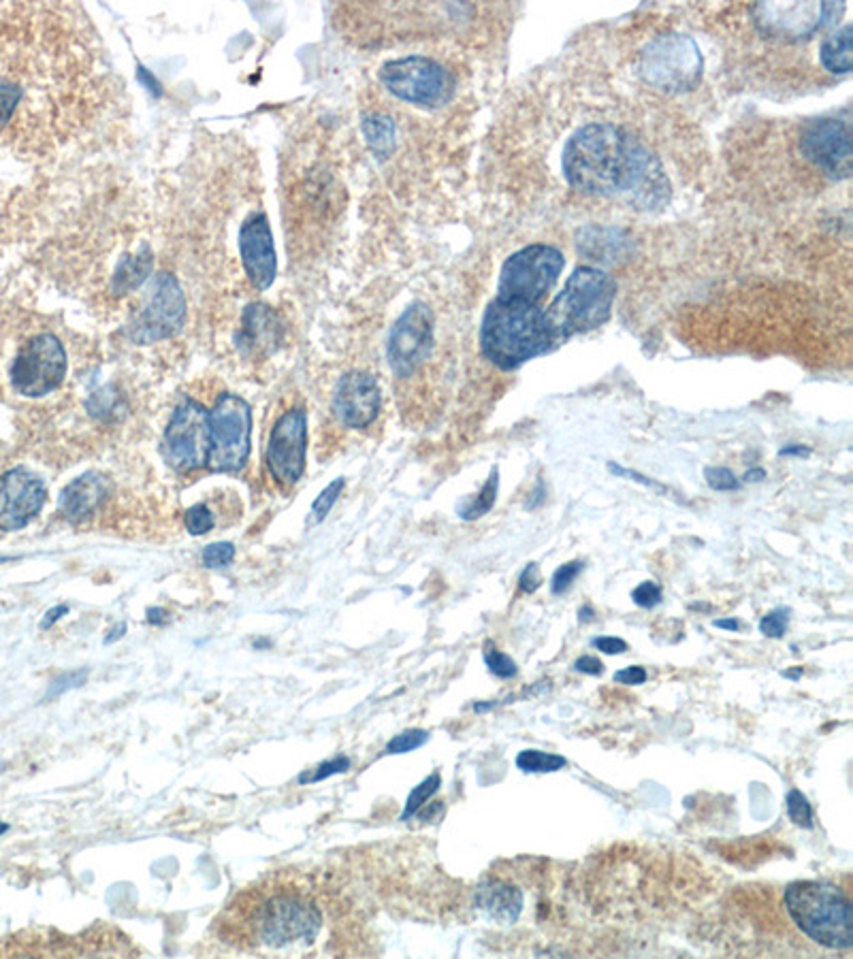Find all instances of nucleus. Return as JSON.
<instances>
[{"label": "nucleus", "mask_w": 853, "mask_h": 959, "mask_svg": "<svg viewBox=\"0 0 853 959\" xmlns=\"http://www.w3.org/2000/svg\"><path fill=\"white\" fill-rule=\"evenodd\" d=\"M540 584H542V576H540L538 563H529L519 576V591L531 595L540 589Z\"/></svg>", "instance_id": "nucleus-43"}, {"label": "nucleus", "mask_w": 853, "mask_h": 959, "mask_svg": "<svg viewBox=\"0 0 853 959\" xmlns=\"http://www.w3.org/2000/svg\"><path fill=\"white\" fill-rule=\"evenodd\" d=\"M472 708H474V712H478V714H485V712L497 708V702H476Z\"/></svg>", "instance_id": "nucleus-55"}, {"label": "nucleus", "mask_w": 853, "mask_h": 959, "mask_svg": "<svg viewBox=\"0 0 853 959\" xmlns=\"http://www.w3.org/2000/svg\"><path fill=\"white\" fill-rule=\"evenodd\" d=\"M561 171L570 188L591 197L653 205L664 197L666 177L659 160L625 128L591 122L563 145Z\"/></svg>", "instance_id": "nucleus-1"}, {"label": "nucleus", "mask_w": 853, "mask_h": 959, "mask_svg": "<svg viewBox=\"0 0 853 959\" xmlns=\"http://www.w3.org/2000/svg\"><path fill=\"white\" fill-rule=\"evenodd\" d=\"M433 348V314L425 303H412L393 324L386 359L397 378H410Z\"/></svg>", "instance_id": "nucleus-13"}, {"label": "nucleus", "mask_w": 853, "mask_h": 959, "mask_svg": "<svg viewBox=\"0 0 853 959\" xmlns=\"http://www.w3.org/2000/svg\"><path fill=\"white\" fill-rule=\"evenodd\" d=\"M566 766H568V759L555 753L527 749L517 755V768L525 774H553Z\"/></svg>", "instance_id": "nucleus-27"}, {"label": "nucleus", "mask_w": 853, "mask_h": 959, "mask_svg": "<svg viewBox=\"0 0 853 959\" xmlns=\"http://www.w3.org/2000/svg\"><path fill=\"white\" fill-rule=\"evenodd\" d=\"M109 493L111 482L99 471H88L64 486L60 493V512L73 525L86 523L107 501Z\"/></svg>", "instance_id": "nucleus-20"}, {"label": "nucleus", "mask_w": 853, "mask_h": 959, "mask_svg": "<svg viewBox=\"0 0 853 959\" xmlns=\"http://www.w3.org/2000/svg\"><path fill=\"white\" fill-rule=\"evenodd\" d=\"M785 808H787V817L790 821L802 830H813V808L807 800V795H802V791L792 789L785 798Z\"/></svg>", "instance_id": "nucleus-30"}, {"label": "nucleus", "mask_w": 853, "mask_h": 959, "mask_svg": "<svg viewBox=\"0 0 853 959\" xmlns=\"http://www.w3.org/2000/svg\"><path fill=\"white\" fill-rule=\"evenodd\" d=\"M583 567H585L583 561H570V563H563L561 567H557L553 578H551V593L553 595L568 593L570 587L574 584V580H576V576L583 572Z\"/></svg>", "instance_id": "nucleus-37"}, {"label": "nucleus", "mask_w": 853, "mask_h": 959, "mask_svg": "<svg viewBox=\"0 0 853 959\" xmlns=\"http://www.w3.org/2000/svg\"><path fill=\"white\" fill-rule=\"evenodd\" d=\"M566 267V258L561 250L549 243H534L514 252L500 271L497 282V301H514L527 305H540L557 284L559 275Z\"/></svg>", "instance_id": "nucleus-6"}, {"label": "nucleus", "mask_w": 853, "mask_h": 959, "mask_svg": "<svg viewBox=\"0 0 853 959\" xmlns=\"http://www.w3.org/2000/svg\"><path fill=\"white\" fill-rule=\"evenodd\" d=\"M608 471H610V474H615L617 478H630L632 482H638V484H642V486H647V489H651V491H655V493H662V495L668 493V486H664L662 482H657V480H653V478L642 476L640 471H636V469H627V467H621V465H617V463H608Z\"/></svg>", "instance_id": "nucleus-42"}, {"label": "nucleus", "mask_w": 853, "mask_h": 959, "mask_svg": "<svg viewBox=\"0 0 853 959\" xmlns=\"http://www.w3.org/2000/svg\"><path fill=\"white\" fill-rule=\"evenodd\" d=\"M544 501H546V489H544V482L538 480L536 489H534V493L529 495V501H527L525 508H527V510H538Z\"/></svg>", "instance_id": "nucleus-47"}, {"label": "nucleus", "mask_w": 853, "mask_h": 959, "mask_svg": "<svg viewBox=\"0 0 853 959\" xmlns=\"http://www.w3.org/2000/svg\"><path fill=\"white\" fill-rule=\"evenodd\" d=\"M476 902L478 906L485 910V913L495 919L497 923H514L519 919L521 910H523V891L514 885L506 883H485L478 887L476 893Z\"/></svg>", "instance_id": "nucleus-22"}, {"label": "nucleus", "mask_w": 853, "mask_h": 959, "mask_svg": "<svg viewBox=\"0 0 853 959\" xmlns=\"http://www.w3.org/2000/svg\"><path fill=\"white\" fill-rule=\"evenodd\" d=\"M0 561H7V559H0Z\"/></svg>", "instance_id": "nucleus-58"}, {"label": "nucleus", "mask_w": 853, "mask_h": 959, "mask_svg": "<svg viewBox=\"0 0 853 959\" xmlns=\"http://www.w3.org/2000/svg\"><path fill=\"white\" fill-rule=\"evenodd\" d=\"M843 3H762L753 9L755 24L766 35L783 39H807L815 32L834 26L843 15Z\"/></svg>", "instance_id": "nucleus-14"}, {"label": "nucleus", "mask_w": 853, "mask_h": 959, "mask_svg": "<svg viewBox=\"0 0 853 959\" xmlns=\"http://www.w3.org/2000/svg\"><path fill=\"white\" fill-rule=\"evenodd\" d=\"M186 320V299L180 282L171 273H160L152 282L148 305L131 322L128 335L135 344H156V341L177 335Z\"/></svg>", "instance_id": "nucleus-12"}, {"label": "nucleus", "mask_w": 853, "mask_h": 959, "mask_svg": "<svg viewBox=\"0 0 853 959\" xmlns=\"http://www.w3.org/2000/svg\"><path fill=\"white\" fill-rule=\"evenodd\" d=\"M591 646L602 650L604 655H623L625 650H627V642L621 640V638H615V636L593 638V640H591Z\"/></svg>", "instance_id": "nucleus-44"}, {"label": "nucleus", "mask_w": 853, "mask_h": 959, "mask_svg": "<svg viewBox=\"0 0 853 959\" xmlns=\"http://www.w3.org/2000/svg\"><path fill=\"white\" fill-rule=\"evenodd\" d=\"M88 680V670H75V672H67V674H62L60 678H56L52 685H50V691H47V700H54V697L62 695V693H67L71 689H77V687H82L84 682Z\"/></svg>", "instance_id": "nucleus-41"}, {"label": "nucleus", "mask_w": 853, "mask_h": 959, "mask_svg": "<svg viewBox=\"0 0 853 959\" xmlns=\"http://www.w3.org/2000/svg\"><path fill=\"white\" fill-rule=\"evenodd\" d=\"M593 619H595V610H593V606H589V604H587V606H583L581 610H578V621H581V623H591Z\"/></svg>", "instance_id": "nucleus-54"}, {"label": "nucleus", "mask_w": 853, "mask_h": 959, "mask_svg": "<svg viewBox=\"0 0 853 959\" xmlns=\"http://www.w3.org/2000/svg\"><path fill=\"white\" fill-rule=\"evenodd\" d=\"M713 625L717 629H726V631H738L740 629V623L734 619V616H732V619H717Z\"/></svg>", "instance_id": "nucleus-52"}, {"label": "nucleus", "mask_w": 853, "mask_h": 959, "mask_svg": "<svg viewBox=\"0 0 853 959\" xmlns=\"http://www.w3.org/2000/svg\"><path fill=\"white\" fill-rule=\"evenodd\" d=\"M47 501L45 482L26 467H13L0 478V531L24 529Z\"/></svg>", "instance_id": "nucleus-17"}, {"label": "nucleus", "mask_w": 853, "mask_h": 959, "mask_svg": "<svg viewBox=\"0 0 853 959\" xmlns=\"http://www.w3.org/2000/svg\"><path fill=\"white\" fill-rule=\"evenodd\" d=\"M282 327L280 318L271 312V307L263 303H254L246 307L244 322H241V333L237 337L241 348H248L250 352H269L280 344Z\"/></svg>", "instance_id": "nucleus-21"}, {"label": "nucleus", "mask_w": 853, "mask_h": 959, "mask_svg": "<svg viewBox=\"0 0 853 959\" xmlns=\"http://www.w3.org/2000/svg\"><path fill=\"white\" fill-rule=\"evenodd\" d=\"M800 152L832 180L851 175V130L841 120H817L802 130Z\"/></svg>", "instance_id": "nucleus-16"}, {"label": "nucleus", "mask_w": 853, "mask_h": 959, "mask_svg": "<svg viewBox=\"0 0 853 959\" xmlns=\"http://www.w3.org/2000/svg\"><path fill=\"white\" fill-rule=\"evenodd\" d=\"M184 525L192 535H205L214 529V514L205 503H197V506H192L186 512Z\"/></svg>", "instance_id": "nucleus-36"}, {"label": "nucleus", "mask_w": 853, "mask_h": 959, "mask_svg": "<svg viewBox=\"0 0 853 959\" xmlns=\"http://www.w3.org/2000/svg\"><path fill=\"white\" fill-rule=\"evenodd\" d=\"M480 348L500 369H517L555 348L540 305L493 299L480 324Z\"/></svg>", "instance_id": "nucleus-2"}, {"label": "nucleus", "mask_w": 853, "mask_h": 959, "mask_svg": "<svg viewBox=\"0 0 853 959\" xmlns=\"http://www.w3.org/2000/svg\"><path fill=\"white\" fill-rule=\"evenodd\" d=\"M615 297L617 284L606 271L578 267L544 312L555 346L576 333L602 327L613 312Z\"/></svg>", "instance_id": "nucleus-5"}, {"label": "nucleus", "mask_w": 853, "mask_h": 959, "mask_svg": "<svg viewBox=\"0 0 853 959\" xmlns=\"http://www.w3.org/2000/svg\"><path fill=\"white\" fill-rule=\"evenodd\" d=\"M235 559V546L231 542H216L209 544L203 550V565L209 570H220L227 567Z\"/></svg>", "instance_id": "nucleus-38"}, {"label": "nucleus", "mask_w": 853, "mask_h": 959, "mask_svg": "<svg viewBox=\"0 0 853 959\" xmlns=\"http://www.w3.org/2000/svg\"><path fill=\"white\" fill-rule=\"evenodd\" d=\"M380 386L372 373L348 371L335 386L333 414L348 429H367L380 412Z\"/></svg>", "instance_id": "nucleus-18"}, {"label": "nucleus", "mask_w": 853, "mask_h": 959, "mask_svg": "<svg viewBox=\"0 0 853 959\" xmlns=\"http://www.w3.org/2000/svg\"><path fill=\"white\" fill-rule=\"evenodd\" d=\"M380 84L397 99L416 107H440L450 101L455 79L440 62L427 56H406L382 64Z\"/></svg>", "instance_id": "nucleus-9"}, {"label": "nucleus", "mask_w": 853, "mask_h": 959, "mask_svg": "<svg viewBox=\"0 0 853 959\" xmlns=\"http://www.w3.org/2000/svg\"><path fill=\"white\" fill-rule=\"evenodd\" d=\"M572 668H574L576 672L587 674V676H602V674H604V663H602L598 657H591V655L578 657V659L574 661Z\"/></svg>", "instance_id": "nucleus-46"}, {"label": "nucleus", "mask_w": 853, "mask_h": 959, "mask_svg": "<svg viewBox=\"0 0 853 959\" xmlns=\"http://www.w3.org/2000/svg\"><path fill=\"white\" fill-rule=\"evenodd\" d=\"M440 785H442V776L440 772H433L429 774L421 785H416L410 795H408V802L404 806V812H401V821H408L412 817H416V812L421 810L427 800H431L433 795H436L440 791Z\"/></svg>", "instance_id": "nucleus-28"}, {"label": "nucleus", "mask_w": 853, "mask_h": 959, "mask_svg": "<svg viewBox=\"0 0 853 959\" xmlns=\"http://www.w3.org/2000/svg\"><path fill=\"white\" fill-rule=\"evenodd\" d=\"M150 273H152V254L148 248H141L137 254L124 256L120 260L111 288H114L116 295H126V292H131L146 282Z\"/></svg>", "instance_id": "nucleus-24"}, {"label": "nucleus", "mask_w": 853, "mask_h": 959, "mask_svg": "<svg viewBox=\"0 0 853 959\" xmlns=\"http://www.w3.org/2000/svg\"><path fill=\"white\" fill-rule=\"evenodd\" d=\"M344 486H346L344 478H337V480H333V482L327 486V489H325L323 493H320V495L316 497V501L312 503V510H310V520H308L310 525L323 523V520L327 518V514L331 512V508L335 506V501L340 499V495H342V491H344Z\"/></svg>", "instance_id": "nucleus-31"}, {"label": "nucleus", "mask_w": 853, "mask_h": 959, "mask_svg": "<svg viewBox=\"0 0 853 959\" xmlns=\"http://www.w3.org/2000/svg\"><path fill=\"white\" fill-rule=\"evenodd\" d=\"M482 659H485V665L489 668V672L497 678H502V680L514 678L519 672L517 663L512 661L510 655L502 653V650L495 646L493 640H487L485 646H482Z\"/></svg>", "instance_id": "nucleus-29"}, {"label": "nucleus", "mask_w": 853, "mask_h": 959, "mask_svg": "<svg viewBox=\"0 0 853 959\" xmlns=\"http://www.w3.org/2000/svg\"><path fill=\"white\" fill-rule=\"evenodd\" d=\"M20 99H22V90L18 86L7 84V81H0V128L9 122L11 113L15 107H18Z\"/></svg>", "instance_id": "nucleus-39"}, {"label": "nucleus", "mask_w": 853, "mask_h": 959, "mask_svg": "<svg viewBox=\"0 0 853 959\" xmlns=\"http://www.w3.org/2000/svg\"><path fill=\"white\" fill-rule=\"evenodd\" d=\"M783 904L798 930L815 945L853 947V906L841 887L824 881H796L785 887Z\"/></svg>", "instance_id": "nucleus-3"}, {"label": "nucleus", "mask_w": 853, "mask_h": 959, "mask_svg": "<svg viewBox=\"0 0 853 959\" xmlns=\"http://www.w3.org/2000/svg\"><path fill=\"white\" fill-rule=\"evenodd\" d=\"M69 612V606H56L50 612L45 614V619L41 621V629H50L54 623H58L64 614Z\"/></svg>", "instance_id": "nucleus-48"}, {"label": "nucleus", "mask_w": 853, "mask_h": 959, "mask_svg": "<svg viewBox=\"0 0 853 959\" xmlns=\"http://www.w3.org/2000/svg\"><path fill=\"white\" fill-rule=\"evenodd\" d=\"M246 925L256 945L284 949L312 942L320 932L323 917L310 896L293 887H276L252 900Z\"/></svg>", "instance_id": "nucleus-4"}, {"label": "nucleus", "mask_w": 853, "mask_h": 959, "mask_svg": "<svg viewBox=\"0 0 853 959\" xmlns=\"http://www.w3.org/2000/svg\"><path fill=\"white\" fill-rule=\"evenodd\" d=\"M209 454V412L192 397L182 399L171 414L163 433L165 463L177 474H190L207 467Z\"/></svg>", "instance_id": "nucleus-11"}, {"label": "nucleus", "mask_w": 853, "mask_h": 959, "mask_svg": "<svg viewBox=\"0 0 853 959\" xmlns=\"http://www.w3.org/2000/svg\"><path fill=\"white\" fill-rule=\"evenodd\" d=\"M429 742V731L425 729H408L401 731L399 736H395L389 744H386L384 755H406L416 749H421L423 744Z\"/></svg>", "instance_id": "nucleus-32"}, {"label": "nucleus", "mask_w": 853, "mask_h": 959, "mask_svg": "<svg viewBox=\"0 0 853 959\" xmlns=\"http://www.w3.org/2000/svg\"><path fill=\"white\" fill-rule=\"evenodd\" d=\"M781 457H809L811 454V448L809 446H802V444H792V446H785L781 452Z\"/></svg>", "instance_id": "nucleus-49"}, {"label": "nucleus", "mask_w": 853, "mask_h": 959, "mask_svg": "<svg viewBox=\"0 0 853 959\" xmlns=\"http://www.w3.org/2000/svg\"><path fill=\"white\" fill-rule=\"evenodd\" d=\"M783 676H785V678H792V680H798V678L802 676V668H796V670H792V672H783Z\"/></svg>", "instance_id": "nucleus-56"}, {"label": "nucleus", "mask_w": 853, "mask_h": 959, "mask_svg": "<svg viewBox=\"0 0 853 959\" xmlns=\"http://www.w3.org/2000/svg\"><path fill=\"white\" fill-rule=\"evenodd\" d=\"M5 832H9V825H7V823H3V821H0V836H3Z\"/></svg>", "instance_id": "nucleus-57"}, {"label": "nucleus", "mask_w": 853, "mask_h": 959, "mask_svg": "<svg viewBox=\"0 0 853 959\" xmlns=\"http://www.w3.org/2000/svg\"><path fill=\"white\" fill-rule=\"evenodd\" d=\"M64 376H67V352L52 333L30 337L15 354L9 369L13 390L28 399L54 393Z\"/></svg>", "instance_id": "nucleus-10"}, {"label": "nucleus", "mask_w": 853, "mask_h": 959, "mask_svg": "<svg viewBox=\"0 0 853 959\" xmlns=\"http://www.w3.org/2000/svg\"><path fill=\"white\" fill-rule=\"evenodd\" d=\"M497 491H500V471H497V467H493L485 486L480 489V493L468 497L461 503L459 510H457L459 518L472 523V520H478L485 514H489L495 506V501H497Z\"/></svg>", "instance_id": "nucleus-26"}, {"label": "nucleus", "mask_w": 853, "mask_h": 959, "mask_svg": "<svg viewBox=\"0 0 853 959\" xmlns=\"http://www.w3.org/2000/svg\"><path fill=\"white\" fill-rule=\"evenodd\" d=\"M239 252L250 282L259 290H267L276 280L278 256L276 246H273L269 220L263 211H256L241 224Z\"/></svg>", "instance_id": "nucleus-19"}, {"label": "nucleus", "mask_w": 853, "mask_h": 959, "mask_svg": "<svg viewBox=\"0 0 853 959\" xmlns=\"http://www.w3.org/2000/svg\"><path fill=\"white\" fill-rule=\"evenodd\" d=\"M350 770V759L348 757H335V759H329V761H323L320 763V766L308 770L305 774L299 776V785H312V783H318V780H325L329 776H335V774H342Z\"/></svg>", "instance_id": "nucleus-33"}, {"label": "nucleus", "mask_w": 853, "mask_h": 959, "mask_svg": "<svg viewBox=\"0 0 853 959\" xmlns=\"http://www.w3.org/2000/svg\"><path fill=\"white\" fill-rule=\"evenodd\" d=\"M704 480L711 486L713 491L719 493H734L740 489V482L734 476V471L728 467H706L704 469Z\"/></svg>", "instance_id": "nucleus-35"}, {"label": "nucleus", "mask_w": 853, "mask_h": 959, "mask_svg": "<svg viewBox=\"0 0 853 959\" xmlns=\"http://www.w3.org/2000/svg\"><path fill=\"white\" fill-rule=\"evenodd\" d=\"M167 621V612L163 608H150L148 610V623L150 625H165Z\"/></svg>", "instance_id": "nucleus-50"}, {"label": "nucleus", "mask_w": 853, "mask_h": 959, "mask_svg": "<svg viewBox=\"0 0 853 959\" xmlns=\"http://www.w3.org/2000/svg\"><path fill=\"white\" fill-rule=\"evenodd\" d=\"M124 633H126V623H120L116 629H111V631H109V636L105 638V644L118 642L120 638H124Z\"/></svg>", "instance_id": "nucleus-53"}, {"label": "nucleus", "mask_w": 853, "mask_h": 959, "mask_svg": "<svg viewBox=\"0 0 853 959\" xmlns=\"http://www.w3.org/2000/svg\"><path fill=\"white\" fill-rule=\"evenodd\" d=\"M252 448V408L233 393H224L209 412L207 467L218 474H237L246 467Z\"/></svg>", "instance_id": "nucleus-7"}, {"label": "nucleus", "mask_w": 853, "mask_h": 959, "mask_svg": "<svg viewBox=\"0 0 853 959\" xmlns=\"http://www.w3.org/2000/svg\"><path fill=\"white\" fill-rule=\"evenodd\" d=\"M308 450V416L301 408L284 412L271 429L265 459L271 478L280 484H295L305 469Z\"/></svg>", "instance_id": "nucleus-15"}, {"label": "nucleus", "mask_w": 853, "mask_h": 959, "mask_svg": "<svg viewBox=\"0 0 853 959\" xmlns=\"http://www.w3.org/2000/svg\"><path fill=\"white\" fill-rule=\"evenodd\" d=\"M851 35V24H845L819 45V60L826 71L836 75H847L851 71Z\"/></svg>", "instance_id": "nucleus-23"}, {"label": "nucleus", "mask_w": 853, "mask_h": 959, "mask_svg": "<svg viewBox=\"0 0 853 959\" xmlns=\"http://www.w3.org/2000/svg\"><path fill=\"white\" fill-rule=\"evenodd\" d=\"M615 682H619V685H630V687H636V685H642V682L647 680V670L645 668H640V665H630V668H625V670H619L613 678Z\"/></svg>", "instance_id": "nucleus-45"}, {"label": "nucleus", "mask_w": 853, "mask_h": 959, "mask_svg": "<svg viewBox=\"0 0 853 959\" xmlns=\"http://www.w3.org/2000/svg\"><path fill=\"white\" fill-rule=\"evenodd\" d=\"M365 141L380 160L389 158L395 150V124L384 113H369L363 118Z\"/></svg>", "instance_id": "nucleus-25"}, {"label": "nucleus", "mask_w": 853, "mask_h": 959, "mask_svg": "<svg viewBox=\"0 0 853 959\" xmlns=\"http://www.w3.org/2000/svg\"><path fill=\"white\" fill-rule=\"evenodd\" d=\"M790 614H792L790 608H775V610H770L766 616H762V621H760L762 636L775 638V640L783 638L787 627H790Z\"/></svg>", "instance_id": "nucleus-34"}, {"label": "nucleus", "mask_w": 853, "mask_h": 959, "mask_svg": "<svg viewBox=\"0 0 853 959\" xmlns=\"http://www.w3.org/2000/svg\"><path fill=\"white\" fill-rule=\"evenodd\" d=\"M632 599H634V604L640 606V608H655L662 604V587H659V584L647 580V582H642L638 584V587L632 591Z\"/></svg>", "instance_id": "nucleus-40"}, {"label": "nucleus", "mask_w": 853, "mask_h": 959, "mask_svg": "<svg viewBox=\"0 0 853 959\" xmlns=\"http://www.w3.org/2000/svg\"><path fill=\"white\" fill-rule=\"evenodd\" d=\"M743 480H745V482H762V480H766V469L753 467V469H749L747 474L743 476Z\"/></svg>", "instance_id": "nucleus-51"}, {"label": "nucleus", "mask_w": 853, "mask_h": 959, "mask_svg": "<svg viewBox=\"0 0 853 959\" xmlns=\"http://www.w3.org/2000/svg\"><path fill=\"white\" fill-rule=\"evenodd\" d=\"M702 52L687 35H662L653 39L640 56V75L649 86L681 94L694 90L702 77Z\"/></svg>", "instance_id": "nucleus-8"}, {"label": "nucleus", "mask_w": 853, "mask_h": 959, "mask_svg": "<svg viewBox=\"0 0 853 959\" xmlns=\"http://www.w3.org/2000/svg\"><path fill=\"white\" fill-rule=\"evenodd\" d=\"M0 770H3V766H0Z\"/></svg>", "instance_id": "nucleus-59"}]
</instances>
